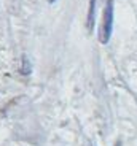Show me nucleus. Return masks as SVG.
<instances>
[{
  "mask_svg": "<svg viewBox=\"0 0 137 146\" xmlns=\"http://www.w3.org/2000/svg\"><path fill=\"white\" fill-rule=\"evenodd\" d=\"M112 30H113V0H107L104 8V18L99 32V40L102 44H107L110 41Z\"/></svg>",
  "mask_w": 137,
  "mask_h": 146,
  "instance_id": "1",
  "label": "nucleus"
},
{
  "mask_svg": "<svg viewBox=\"0 0 137 146\" xmlns=\"http://www.w3.org/2000/svg\"><path fill=\"white\" fill-rule=\"evenodd\" d=\"M94 18H96V0H91L89 3V13H88V29L91 30L94 26Z\"/></svg>",
  "mask_w": 137,
  "mask_h": 146,
  "instance_id": "2",
  "label": "nucleus"
},
{
  "mask_svg": "<svg viewBox=\"0 0 137 146\" xmlns=\"http://www.w3.org/2000/svg\"><path fill=\"white\" fill-rule=\"evenodd\" d=\"M49 2H51V3H54V2H56V0H49Z\"/></svg>",
  "mask_w": 137,
  "mask_h": 146,
  "instance_id": "3",
  "label": "nucleus"
}]
</instances>
